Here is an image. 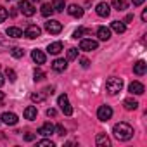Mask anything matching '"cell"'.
I'll use <instances>...</instances> for the list:
<instances>
[{
  "instance_id": "6da1fadb",
  "label": "cell",
  "mask_w": 147,
  "mask_h": 147,
  "mask_svg": "<svg viewBox=\"0 0 147 147\" xmlns=\"http://www.w3.org/2000/svg\"><path fill=\"white\" fill-rule=\"evenodd\" d=\"M113 133H114V137H116L118 140L126 142V140H130V138L133 137V128H131V125L121 121V123H116V125L113 126Z\"/></svg>"
},
{
  "instance_id": "7a4b0ae2",
  "label": "cell",
  "mask_w": 147,
  "mask_h": 147,
  "mask_svg": "<svg viewBox=\"0 0 147 147\" xmlns=\"http://www.w3.org/2000/svg\"><path fill=\"white\" fill-rule=\"evenodd\" d=\"M106 88H107V92H109L111 95H116V94H119L121 88H123V80L118 78V76H111V78L106 82Z\"/></svg>"
},
{
  "instance_id": "3957f363",
  "label": "cell",
  "mask_w": 147,
  "mask_h": 147,
  "mask_svg": "<svg viewBox=\"0 0 147 147\" xmlns=\"http://www.w3.org/2000/svg\"><path fill=\"white\" fill-rule=\"evenodd\" d=\"M57 104H59L61 111H62L66 116H71V114H73V107H71V104H69V99H67V95H66V94L59 95V99H57Z\"/></svg>"
},
{
  "instance_id": "277c9868",
  "label": "cell",
  "mask_w": 147,
  "mask_h": 147,
  "mask_svg": "<svg viewBox=\"0 0 147 147\" xmlns=\"http://www.w3.org/2000/svg\"><path fill=\"white\" fill-rule=\"evenodd\" d=\"M24 16H28V18H31L35 12H36V9H35V5L30 2V0H21L19 2V7H18Z\"/></svg>"
},
{
  "instance_id": "5b68a950",
  "label": "cell",
  "mask_w": 147,
  "mask_h": 147,
  "mask_svg": "<svg viewBox=\"0 0 147 147\" xmlns=\"http://www.w3.org/2000/svg\"><path fill=\"white\" fill-rule=\"evenodd\" d=\"M45 30H47L50 35H59V33L62 31V23H59V21H55V19H49V21L45 23Z\"/></svg>"
},
{
  "instance_id": "8992f818",
  "label": "cell",
  "mask_w": 147,
  "mask_h": 147,
  "mask_svg": "<svg viewBox=\"0 0 147 147\" xmlns=\"http://www.w3.org/2000/svg\"><path fill=\"white\" fill-rule=\"evenodd\" d=\"M26 38H30V40H33V38H38L40 35H42V28L40 26H36V24H30L26 30H24V33H23Z\"/></svg>"
},
{
  "instance_id": "52a82bcc",
  "label": "cell",
  "mask_w": 147,
  "mask_h": 147,
  "mask_svg": "<svg viewBox=\"0 0 147 147\" xmlns=\"http://www.w3.org/2000/svg\"><path fill=\"white\" fill-rule=\"evenodd\" d=\"M111 116H113L111 106H99V109H97V118H99L100 121H107V119H111Z\"/></svg>"
},
{
  "instance_id": "ba28073f",
  "label": "cell",
  "mask_w": 147,
  "mask_h": 147,
  "mask_svg": "<svg viewBox=\"0 0 147 147\" xmlns=\"http://www.w3.org/2000/svg\"><path fill=\"white\" fill-rule=\"evenodd\" d=\"M97 47H99V43H97L95 40H92V38H85V40H82V42H80V49H82V50H85V52L97 50Z\"/></svg>"
},
{
  "instance_id": "9c48e42d",
  "label": "cell",
  "mask_w": 147,
  "mask_h": 147,
  "mask_svg": "<svg viewBox=\"0 0 147 147\" xmlns=\"http://www.w3.org/2000/svg\"><path fill=\"white\" fill-rule=\"evenodd\" d=\"M0 121H2L4 125L14 126V125L18 123V114H16V113H4L2 116H0Z\"/></svg>"
},
{
  "instance_id": "30bf717a",
  "label": "cell",
  "mask_w": 147,
  "mask_h": 147,
  "mask_svg": "<svg viewBox=\"0 0 147 147\" xmlns=\"http://www.w3.org/2000/svg\"><path fill=\"white\" fill-rule=\"evenodd\" d=\"M95 12H97L100 18H107V16L111 14V5H109L107 2H100V4H97Z\"/></svg>"
},
{
  "instance_id": "8fae6325",
  "label": "cell",
  "mask_w": 147,
  "mask_h": 147,
  "mask_svg": "<svg viewBox=\"0 0 147 147\" xmlns=\"http://www.w3.org/2000/svg\"><path fill=\"white\" fill-rule=\"evenodd\" d=\"M128 90H130V94H133V95H142V94L145 92V87H144L140 82H131L130 87H128Z\"/></svg>"
},
{
  "instance_id": "7c38bea8",
  "label": "cell",
  "mask_w": 147,
  "mask_h": 147,
  "mask_svg": "<svg viewBox=\"0 0 147 147\" xmlns=\"http://www.w3.org/2000/svg\"><path fill=\"white\" fill-rule=\"evenodd\" d=\"M54 128H55V126H54L52 123H43V125L38 128V131H36V133H38V135H42V137H50V135L54 133Z\"/></svg>"
},
{
  "instance_id": "4fadbf2b",
  "label": "cell",
  "mask_w": 147,
  "mask_h": 147,
  "mask_svg": "<svg viewBox=\"0 0 147 147\" xmlns=\"http://www.w3.org/2000/svg\"><path fill=\"white\" fill-rule=\"evenodd\" d=\"M52 69H54L55 73L66 71V69H67V61H66V59H55V61L52 62Z\"/></svg>"
},
{
  "instance_id": "5bb4252c",
  "label": "cell",
  "mask_w": 147,
  "mask_h": 147,
  "mask_svg": "<svg viewBox=\"0 0 147 147\" xmlns=\"http://www.w3.org/2000/svg\"><path fill=\"white\" fill-rule=\"evenodd\" d=\"M95 144H97V147H109L111 145V140H109V137L106 133H97Z\"/></svg>"
},
{
  "instance_id": "9a60e30c",
  "label": "cell",
  "mask_w": 147,
  "mask_h": 147,
  "mask_svg": "<svg viewBox=\"0 0 147 147\" xmlns=\"http://www.w3.org/2000/svg\"><path fill=\"white\" fill-rule=\"evenodd\" d=\"M97 36H99V40H102V42H107V40L111 38V28L99 26V30H97Z\"/></svg>"
},
{
  "instance_id": "2e32d148",
  "label": "cell",
  "mask_w": 147,
  "mask_h": 147,
  "mask_svg": "<svg viewBox=\"0 0 147 147\" xmlns=\"http://www.w3.org/2000/svg\"><path fill=\"white\" fill-rule=\"evenodd\" d=\"M36 116H38V109H36L35 106H28V107L24 109V119L33 121V119H36Z\"/></svg>"
},
{
  "instance_id": "e0dca14e",
  "label": "cell",
  "mask_w": 147,
  "mask_h": 147,
  "mask_svg": "<svg viewBox=\"0 0 147 147\" xmlns=\"http://www.w3.org/2000/svg\"><path fill=\"white\" fill-rule=\"evenodd\" d=\"M67 14L73 16V18H82V16H83V9H82L80 5H76V4H71V5L67 7Z\"/></svg>"
},
{
  "instance_id": "ac0fdd59",
  "label": "cell",
  "mask_w": 147,
  "mask_h": 147,
  "mask_svg": "<svg viewBox=\"0 0 147 147\" xmlns=\"http://www.w3.org/2000/svg\"><path fill=\"white\" fill-rule=\"evenodd\" d=\"M31 59L36 62V64H45V54L42 52V50H38V49H35V50H31Z\"/></svg>"
},
{
  "instance_id": "d6986e66",
  "label": "cell",
  "mask_w": 147,
  "mask_h": 147,
  "mask_svg": "<svg viewBox=\"0 0 147 147\" xmlns=\"http://www.w3.org/2000/svg\"><path fill=\"white\" fill-rule=\"evenodd\" d=\"M145 71H147V64L144 61H138V62L133 64V73H135V75L142 76V75H145Z\"/></svg>"
},
{
  "instance_id": "ffe728a7",
  "label": "cell",
  "mask_w": 147,
  "mask_h": 147,
  "mask_svg": "<svg viewBox=\"0 0 147 147\" xmlns=\"http://www.w3.org/2000/svg\"><path fill=\"white\" fill-rule=\"evenodd\" d=\"M61 50H62V42H52V43L47 47V52L52 54V55H57Z\"/></svg>"
},
{
  "instance_id": "44dd1931",
  "label": "cell",
  "mask_w": 147,
  "mask_h": 147,
  "mask_svg": "<svg viewBox=\"0 0 147 147\" xmlns=\"http://www.w3.org/2000/svg\"><path fill=\"white\" fill-rule=\"evenodd\" d=\"M111 30L121 35V33H125V31H126V24H125L123 21H113V23H111Z\"/></svg>"
},
{
  "instance_id": "7402d4cb",
  "label": "cell",
  "mask_w": 147,
  "mask_h": 147,
  "mask_svg": "<svg viewBox=\"0 0 147 147\" xmlns=\"http://www.w3.org/2000/svg\"><path fill=\"white\" fill-rule=\"evenodd\" d=\"M5 35L11 36V38H21L23 36V30L21 28H16V26H11V28H7Z\"/></svg>"
},
{
  "instance_id": "603a6c76",
  "label": "cell",
  "mask_w": 147,
  "mask_h": 147,
  "mask_svg": "<svg viewBox=\"0 0 147 147\" xmlns=\"http://www.w3.org/2000/svg\"><path fill=\"white\" fill-rule=\"evenodd\" d=\"M123 106H125L126 111H135V109L138 107V102H137L135 99H125V100H123Z\"/></svg>"
},
{
  "instance_id": "cb8c5ba5",
  "label": "cell",
  "mask_w": 147,
  "mask_h": 147,
  "mask_svg": "<svg viewBox=\"0 0 147 147\" xmlns=\"http://www.w3.org/2000/svg\"><path fill=\"white\" fill-rule=\"evenodd\" d=\"M40 12H42V16H43V18H49V16H52L55 11H54L52 4H43V5H42V9H40Z\"/></svg>"
},
{
  "instance_id": "d4e9b609",
  "label": "cell",
  "mask_w": 147,
  "mask_h": 147,
  "mask_svg": "<svg viewBox=\"0 0 147 147\" xmlns=\"http://www.w3.org/2000/svg\"><path fill=\"white\" fill-rule=\"evenodd\" d=\"M52 7H54L55 12H64L66 2H64V0H52Z\"/></svg>"
},
{
  "instance_id": "484cf974",
  "label": "cell",
  "mask_w": 147,
  "mask_h": 147,
  "mask_svg": "<svg viewBox=\"0 0 147 147\" xmlns=\"http://www.w3.org/2000/svg\"><path fill=\"white\" fill-rule=\"evenodd\" d=\"M113 7L116 11H125L128 7V2H126V0H113Z\"/></svg>"
},
{
  "instance_id": "4316f807",
  "label": "cell",
  "mask_w": 147,
  "mask_h": 147,
  "mask_svg": "<svg viewBox=\"0 0 147 147\" xmlns=\"http://www.w3.org/2000/svg\"><path fill=\"white\" fill-rule=\"evenodd\" d=\"M33 78H35V82H42V80H45V73L42 69H35L33 71Z\"/></svg>"
},
{
  "instance_id": "83f0119b",
  "label": "cell",
  "mask_w": 147,
  "mask_h": 147,
  "mask_svg": "<svg viewBox=\"0 0 147 147\" xmlns=\"http://www.w3.org/2000/svg\"><path fill=\"white\" fill-rule=\"evenodd\" d=\"M11 54H12V57H16V59H21V57L24 55V50H23L21 47H14V49L11 50Z\"/></svg>"
},
{
  "instance_id": "f1b7e54d",
  "label": "cell",
  "mask_w": 147,
  "mask_h": 147,
  "mask_svg": "<svg viewBox=\"0 0 147 147\" xmlns=\"http://www.w3.org/2000/svg\"><path fill=\"white\" fill-rule=\"evenodd\" d=\"M5 76L9 78V82H16V78H18L16 71H14V69H11V67H7V69H5Z\"/></svg>"
},
{
  "instance_id": "f546056e",
  "label": "cell",
  "mask_w": 147,
  "mask_h": 147,
  "mask_svg": "<svg viewBox=\"0 0 147 147\" xmlns=\"http://www.w3.org/2000/svg\"><path fill=\"white\" fill-rule=\"evenodd\" d=\"M76 57H78V49L73 47V49H69V50H67V61H75Z\"/></svg>"
},
{
  "instance_id": "4dcf8cb0",
  "label": "cell",
  "mask_w": 147,
  "mask_h": 147,
  "mask_svg": "<svg viewBox=\"0 0 147 147\" xmlns=\"http://www.w3.org/2000/svg\"><path fill=\"white\" fill-rule=\"evenodd\" d=\"M36 145H38V147H54V142L49 140V138H43V140H38Z\"/></svg>"
},
{
  "instance_id": "1f68e13d",
  "label": "cell",
  "mask_w": 147,
  "mask_h": 147,
  "mask_svg": "<svg viewBox=\"0 0 147 147\" xmlns=\"http://www.w3.org/2000/svg\"><path fill=\"white\" fill-rule=\"evenodd\" d=\"M83 33H88V30H85V28H78V30H75L73 31V38H82L83 36Z\"/></svg>"
},
{
  "instance_id": "d6a6232c",
  "label": "cell",
  "mask_w": 147,
  "mask_h": 147,
  "mask_svg": "<svg viewBox=\"0 0 147 147\" xmlns=\"http://www.w3.org/2000/svg\"><path fill=\"white\" fill-rule=\"evenodd\" d=\"M31 100H33V102H43V100H45V95H43V94H40V92L31 94Z\"/></svg>"
},
{
  "instance_id": "836d02e7",
  "label": "cell",
  "mask_w": 147,
  "mask_h": 147,
  "mask_svg": "<svg viewBox=\"0 0 147 147\" xmlns=\"http://www.w3.org/2000/svg\"><path fill=\"white\" fill-rule=\"evenodd\" d=\"M54 133H57V135H61V137H64V135H66V128H64L62 125H57V126L54 128Z\"/></svg>"
},
{
  "instance_id": "e575fe53",
  "label": "cell",
  "mask_w": 147,
  "mask_h": 147,
  "mask_svg": "<svg viewBox=\"0 0 147 147\" xmlns=\"http://www.w3.org/2000/svg\"><path fill=\"white\" fill-rule=\"evenodd\" d=\"M7 16H9V12H7V9H4L2 5H0V23H4V21L7 19Z\"/></svg>"
},
{
  "instance_id": "d590c367",
  "label": "cell",
  "mask_w": 147,
  "mask_h": 147,
  "mask_svg": "<svg viewBox=\"0 0 147 147\" xmlns=\"http://www.w3.org/2000/svg\"><path fill=\"white\" fill-rule=\"evenodd\" d=\"M55 114H57V111H55V109H47V116H49V118H54Z\"/></svg>"
},
{
  "instance_id": "8d00e7d4",
  "label": "cell",
  "mask_w": 147,
  "mask_h": 147,
  "mask_svg": "<svg viewBox=\"0 0 147 147\" xmlns=\"http://www.w3.org/2000/svg\"><path fill=\"white\" fill-rule=\"evenodd\" d=\"M80 62H82V67H85V69H87V67L90 66V62H88V59H82Z\"/></svg>"
},
{
  "instance_id": "74e56055",
  "label": "cell",
  "mask_w": 147,
  "mask_h": 147,
  "mask_svg": "<svg viewBox=\"0 0 147 147\" xmlns=\"http://www.w3.org/2000/svg\"><path fill=\"white\" fill-rule=\"evenodd\" d=\"M24 140L31 142V140H35V135H33V133H26V135H24Z\"/></svg>"
},
{
  "instance_id": "f35d334b",
  "label": "cell",
  "mask_w": 147,
  "mask_h": 147,
  "mask_svg": "<svg viewBox=\"0 0 147 147\" xmlns=\"http://www.w3.org/2000/svg\"><path fill=\"white\" fill-rule=\"evenodd\" d=\"M144 2H145V0H131V4H133L135 7H138V5H142Z\"/></svg>"
},
{
  "instance_id": "ab89813d",
  "label": "cell",
  "mask_w": 147,
  "mask_h": 147,
  "mask_svg": "<svg viewBox=\"0 0 147 147\" xmlns=\"http://www.w3.org/2000/svg\"><path fill=\"white\" fill-rule=\"evenodd\" d=\"M4 100H5V94H4V92H0V104H2Z\"/></svg>"
},
{
  "instance_id": "60d3db41",
  "label": "cell",
  "mask_w": 147,
  "mask_h": 147,
  "mask_svg": "<svg viewBox=\"0 0 147 147\" xmlns=\"http://www.w3.org/2000/svg\"><path fill=\"white\" fill-rule=\"evenodd\" d=\"M142 21H147V11L142 12Z\"/></svg>"
},
{
  "instance_id": "b9f144b4",
  "label": "cell",
  "mask_w": 147,
  "mask_h": 147,
  "mask_svg": "<svg viewBox=\"0 0 147 147\" xmlns=\"http://www.w3.org/2000/svg\"><path fill=\"white\" fill-rule=\"evenodd\" d=\"M4 83H5V80H4V76H2V75H0V87H2Z\"/></svg>"
},
{
  "instance_id": "7bdbcfd3",
  "label": "cell",
  "mask_w": 147,
  "mask_h": 147,
  "mask_svg": "<svg viewBox=\"0 0 147 147\" xmlns=\"http://www.w3.org/2000/svg\"><path fill=\"white\" fill-rule=\"evenodd\" d=\"M131 19H133V16L130 14V16H126V19H125V23H128V21H131Z\"/></svg>"
},
{
  "instance_id": "ee69618b",
  "label": "cell",
  "mask_w": 147,
  "mask_h": 147,
  "mask_svg": "<svg viewBox=\"0 0 147 147\" xmlns=\"http://www.w3.org/2000/svg\"><path fill=\"white\" fill-rule=\"evenodd\" d=\"M33 2H43V0H33Z\"/></svg>"
},
{
  "instance_id": "f6af8a7d",
  "label": "cell",
  "mask_w": 147,
  "mask_h": 147,
  "mask_svg": "<svg viewBox=\"0 0 147 147\" xmlns=\"http://www.w3.org/2000/svg\"><path fill=\"white\" fill-rule=\"evenodd\" d=\"M0 123H2V121H0Z\"/></svg>"
}]
</instances>
